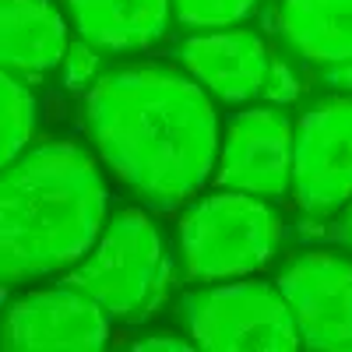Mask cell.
Masks as SVG:
<instances>
[{"label":"cell","instance_id":"cell-7","mask_svg":"<svg viewBox=\"0 0 352 352\" xmlns=\"http://www.w3.org/2000/svg\"><path fill=\"white\" fill-rule=\"evenodd\" d=\"M307 349L352 352V264L345 257L314 250L303 254L278 275Z\"/></svg>","mask_w":352,"mask_h":352},{"label":"cell","instance_id":"cell-19","mask_svg":"<svg viewBox=\"0 0 352 352\" xmlns=\"http://www.w3.org/2000/svg\"><path fill=\"white\" fill-rule=\"evenodd\" d=\"M342 236H345V243L352 247V212L345 215V229H342Z\"/></svg>","mask_w":352,"mask_h":352},{"label":"cell","instance_id":"cell-16","mask_svg":"<svg viewBox=\"0 0 352 352\" xmlns=\"http://www.w3.org/2000/svg\"><path fill=\"white\" fill-rule=\"evenodd\" d=\"M96 67H99V46H92L88 39H78V43L67 46V56H64V81H67V88L85 85L88 78L96 74Z\"/></svg>","mask_w":352,"mask_h":352},{"label":"cell","instance_id":"cell-8","mask_svg":"<svg viewBox=\"0 0 352 352\" xmlns=\"http://www.w3.org/2000/svg\"><path fill=\"white\" fill-rule=\"evenodd\" d=\"M106 342L109 314L67 282L8 307L4 349L11 352H99Z\"/></svg>","mask_w":352,"mask_h":352},{"label":"cell","instance_id":"cell-18","mask_svg":"<svg viewBox=\"0 0 352 352\" xmlns=\"http://www.w3.org/2000/svg\"><path fill=\"white\" fill-rule=\"evenodd\" d=\"M138 352H155V349H166V352H190V345L184 338H173V335H152V338H141L134 342Z\"/></svg>","mask_w":352,"mask_h":352},{"label":"cell","instance_id":"cell-12","mask_svg":"<svg viewBox=\"0 0 352 352\" xmlns=\"http://www.w3.org/2000/svg\"><path fill=\"white\" fill-rule=\"evenodd\" d=\"M67 56V25L50 0H0V60L11 74H43Z\"/></svg>","mask_w":352,"mask_h":352},{"label":"cell","instance_id":"cell-17","mask_svg":"<svg viewBox=\"0 0 352 352\" xmlns=\"http://www.w3.org/2000/svg\"><path fill=\"white\" fill-rule=\"evenodd\" d=\"M300 92V85L296 78H292V71L285 64H272V78H268V88H264V96H268L272 102H289V99H296Z\"/></svg>","mask_w":352,"mask_h":352},{"label":"cell","instance_id":"cell-3","mask_svg":"<svg viewBox=\"0 0 352 352\" xmlns=\"http://www.w3.org/2000/svg\"><path fill=\"white\" fill-rule=\"evenodd\" d=\"M64 282L88 292L109 317L144 320L155 314L169 289V254L162 232L144 212H120Z\"/></svg>","mask_w":352,"mask_h":352},{"label":"cell","instance_id":"cell-9","mask_svg":"<svg viewBox=\"0 0 352 352\" xmlns=\"http://www.w3.org/2000/svg\"><path fill=\"white\" fill-rule=\"evenodd\" d=\"M292 131L278 109H247L232 116L215 184L254 197H285L292 190Z\"/></svg>","mask_w":352,"mask_h":352},{"label":"cell","instance_id":"cell-10","mask_svg":"<svg viewBox=\"0 0 352 352\" xmlns=\"http://www.w3.org/2000/svg\"><path fill=\"white\" fill-rule=\"evenodd\" d=\"M180 60L190 78L226 102L264 96L272 78V53L257 32H212L180 43Z\"/></svg>","mask_w":352,"mask_h":352},{"label":"cell","instance_id":"cell-5","mask_svg":"<svg viewBox=\"0 0 352 352\" xmlns=\"http://www.w3.org/2000/svg\"><path fill=\"white\" fill-rule=\"evenodd\" d=\"M180 310L204 352H296L303 345L278 285L236 282L190 292Z\"/></svg>","mask_w":352,"mask_h":352},{"label":"cell","instance_id":"cell-4","mask_svg":"<svg viewBox=\"0 0 352 352\" xmlns=\"http://www.w3.org/2000/svg\"><path fill=\"white\" fill-rule=\"evenodd\" d=\"M282 236V215L240 190H222L190 204L180 222L187 275L204 282L243 278L268 268Z\"/></svg>","mask_w":352,"mask_h":352},{"label":"cell","instance_id":"cell-2","mask_svg":"<svg viewBox=\"0 0 352 352\" xmlns=\"http://www.w3.org/2000/svg\"><path fill=\"white\" fill-rule=\"evenodd\" d=\"M106 229V184L74 141L21 152L0 176V272L28 282L81 261Z\"/></svg>","mask_w":352,"mask_h":352},{"label":"cell","instance_id":"cell-15","mask_svg":"<svg viewBox=\"0 0 352 352\" xmlns=\"http://www.w3.org/2000/svg\"><path fill=\"white\" fill-rule=\"evenodd\" d=\"M257 0H173V11L190 28H226L243 21Z\"/></svg>","mask_w":352,"mask_h":352},{"label":"cell","instance_id":"cell-14","mask_svg":"<svg viewBox=\"0 0 352 352\" xmlns=\"http://www.w3.org/2000/svg\"><path fill=\"white\" fill-rule=\"evenodd\" d=\"M0 96H4V113H0V124H4V141H0V155H4V166L14 162L25 144L32 141L36 131V99L32 92L11 74L4 71L0 78Z\"/></svg>","mask_w":352,"mask_h":352},{"label":"cell","instance_id":"cell-6","mask_svg":"<svg viewBox=\"0 0 352 352\" xmlns=\"http://www.w3.org/2000/svg\"><path fill=\"white\" fill-rule=\"evenodd\" d=\"M292 194L307 215L352 201V99H324L303 113L292 141Z\"/></svg>","mask_w":352,"mask_h":352},{"label":"cell","instance_id":"cell-13","mask_svg":"<svg viewBox=\"0 0 352 352\" xmlns=\"http://www.w3.org/2000/svg\"><path fill=\"white\" fill-rule=\"evenodd\" d=\"M81 39L99 50H144L169 25L173 0H67Z\"/></svg>","mask_w":352,"mask_h":352},{"label":"cell","instance_id":"cell-1","mask_svg":"<svg viewBox=\"0 0 352 352\" xmlns=\"http://www.w3.org/2000/svg\"><path fill=\"white\" fill-rule=\"evenodd\" d=\"M85 124L102 162L159 212L190 201L215 169L212 99L173 67L138 64L99 78L85 99Z\"/></svg>","mask_w":352,"mask_h":352},{"label":"cell","instance_id":"cell-11","mask_svg":"<svg viewBox=\"0 0 352 352\" xmlns=\"http://www.w3.org/2000/svg\"><path fill=\"white\" fill-rule=\"evenodd\" d=\"M278 32L338 88H352V0H282Z\"/></svg>","mask_w":352,"mask_h":352}]
</instances>
